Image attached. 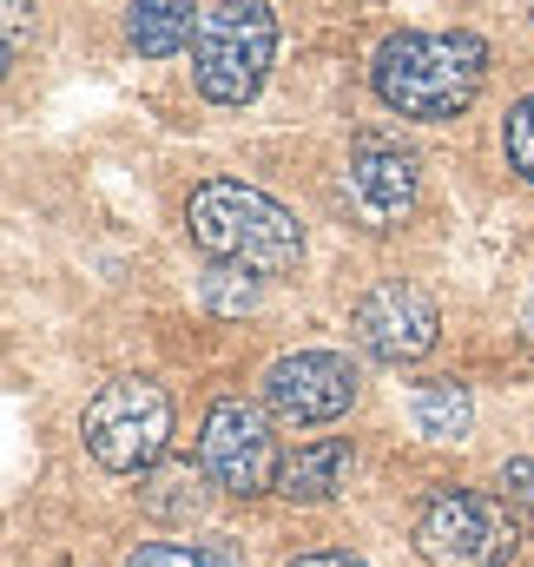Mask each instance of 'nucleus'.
<instances>
[{"label":"nucleus","instance_id":"nucleus-21","mask_svg":"<svg viewBox=\"0 0 534 567\" xmlns=\"http://www.w3.org/2000/svg\"><path fill=\"white\" fill-rule=\"evenodd\" d=\"M528 7H534V0H528Z\"/></svg>","mask_w":534,"mask_h":567},{"label":"nucleus","instance_id":"nucleus-5","mask_svg":"<svg viewBox=\"0 0 534 567\" xmlns=\"http://www.w3.org/2000/svg\"><path fill=\"white\" fill-rule=\"evenodd\" d=\"M80 435H86V455L113 475H145L165 462V442H172V396L152 383V377H113L86 416H80Z\"/></svg>","mask_w":534,"mask_h":567},{"label":"nucleus","instance_id":"nucleus-1","mask_svg":"<svg viewBox=\"0 0 534 567\" xmlns=\"http://www.w3.org/2000/svg\"><path fill=\"white\" fill-rule=\"evenodd\" d=\"M482 80H489V47L475 33H397L370 60L377 100L402 120H422V126L469 113Z\"/></svg>","mask_w":534,"mask_h":567},{"label":"nucleus","instance_id":"nucleus-6","mask_svg":"<svg viewBox=\"0 0 534 567\" xmlns=\"http://www.w3.org/2000/svg\"><path fill=\"white\" fill-rule=\"evenodd\" d=\"M198 468L212 475V488L251 502L277 488L284 475V455H277V435H270V416L245 396H218L198 423Z\"/></svg>","mask_w":534,"mask_h":567},{"label":"nucleus","instance_id":"nucleus-16","mask_svg":"<svg viewBox=\"0 0 534 567\" xmlns=\"http://www.w3.org/2000/svg\"><path fill=\"white\" fill-rule=\"evenodd\" d=\"M495 495L515 508V522H528V528H534V455L502 462V475H495Z\"/></svg>","mask_w":534,"mask_h":567},{"label":"nucleus","instance_id":"nucleus-17","mask_svg":"<svg viewBox=\"0 0 534 567\" xmlns=\"http://www.w3.org/2000/svg\"><path fill=\"white\" fill-rule=\"evenodd\" d=\"M258 271H238V265H218V271H212V284H205V297H212V303H218V310H245V303H251V297H258Z\"/></svg>","mask_w":534,"mask_h":567},{"label":"nucleus","instance_id":"nucleus-9","mask_svg":"<svg viewBox=\"0 0 534 567\" xmlns=\"http://www.w3.org/2000/svg\"><path fill=\"white\" fill-rule=\"evenodd\" d=\"M357 396H363V377L337 350H290L265 370V403L277 423H297V429L337 423Z\"/></svg>","mask_w":534,"mask_h":567},{"label":"nucleus","instance_id":"nucleus-15","mask_svg":"<svg viewBox=\"0 0 534 567\" xmlns=\"http://www.w3.org/2000/svg\"><path fill=\"white\" fill-rule=\"evenodd\" d=\"M502 152H509V172L534 185V93L522 106H509V120H502Z\"/></svg>","mask_w":534,"mask_h":567},{"label":"nucleus","instance_id":"nucleus-10","mask_svg":"<svg viewBox=\"0 0 534 567\" xmlns=\"http://www.w3.org/2000/svg\"><path fill=\"white\" fill-rule=\"evenodd\" d=\"M350 475V442H304L297 455H284V475H277V495L284 502H330Z\"/></svg>","mask_w":534,"mask_h":567},{"label":"nucleus","instance_id":"nucleus-14","mask_svg":"<svg viewBox=\"0 0 534 567\" xmlns=\"http://www.w3.org/2000/svg\"><path fill=\"white\" fill-rule=\"evenodd\" d=\"M126 567H245L232 542H145L126 555Z\"/></svg>","mask_w":534,"mask_h":567},{"label":"nucleus","instance_id":"nucleus-4","mask_svg":"<svg viewBox=\"0 0 534 567\" xmlns=\"http://www.w3.org/2000/svg\"><path fill=\"white\" fill-rule=\"evenodd\" d=\"M522 522L489 488H429L415 508V555L429 567H509Z\"/></svg>","mask_w":534,"mask_h":567},{"label":"nucleus","instance_id":"nucleus-11","mask_svg":"<svg viewBox=\"0 0 534 567\" xmlns=\"http://www.w3.org/2000/svg\"><path fill=\"white\" fill-rule=\"evenodd\" d=\"M192 13H198L192 0H133L126 7V47L145 53V60L178 53L185 40H198V20Z\"/></svg>","mask_w":534,"mask_h":567},{"label":"nucleus","instance_id":"nucleus-12","mask_svg":"<svg viewBox=\"0 0 534 567\" xmlns=\"http://www.w3.org/2000/svg\"><path fill=\"white\" fill-rule=\"evenodd\" d=\"M205 468H192V462H158V468H145L138 475V508L145 515H158V522H198L205 515Z\"/></svg>","mask_w":534,"mask_h":567},{"label":"nucleus","instance_id":"nucleus-7","mask_svg":"<svg viewBox=\"0 0 534 567\" xmlns=\"http://www.w3.org/2000/svg\"><path fill=\"white\" fill-rule=\"evenodd\" d=\"M337 198L343 212L363 225V231H402L415 198H422V158L390 133H363L343 158V178H337Z\"/></svg>","mask_w":534,"mask_h":567},{"label":"nucleus","instance_id":"nucleus-3","mask_svg":"<svg viewBox=\"0 0 534 567\" xmlns=\"http://www.w3.org/2000/svg\"><path fill=\"white\" fill-rule=\"evenodd\" d=\"M277 53V13L265 0H218L198 13V40H192V86L212 106H245L270 73Z\"/></svg>","mask_w":534,"mask_h":567},{"label":"nucleus","instance_id":"nucleus-18","mask_svg":"<svg viewBox=\"0 0 534 567\" xmlns=\"http://www.w3.org/2000/svg\"><path fill=\"white\" fill-rule=\"evenodd\" d=\"M33 40V0H7V60H20Z\"/></svg>","mask_w":534,"mask_h":567},{"label":"nucleus","instance_id":"nucleus-20","mask_svg":"<svg viewBox=\"0 0 534 567\" xmlns=\"http://www.w3.org/2000/svg\"><path fill=\"white\" fill-rule=\"evenodd\" d=\"M528 337H534V297H528Z\"/></svg>","mask_w":534,"mask_h":567},{"label":"nucleus","instance_id":"nucleus-19","mask_svg":"<svg viewBox=\"0 0 534 567\" xmlns=\"http://www.w3.org/2000/svg\"><path fill=\"white\" fill-rule=\"evenodd\" d=\"M284 567H363L357 555H337V548H317V555H297V561H284Z\"/></svg>","mask_w":534,"mask_h":567},{"label":"nucleus","instance_id":"nucleus-8","mask_svg":"<svg viewBox=\"0 0 534 567\" xmlns=\"http://www.w3.org/2000/svg\"><path fill=\"white\" fill-rule=\"evenodd\" d=\"M350 330H357L363 357H377V363H422L435 350V337H442V310H435V297L422 284L377 278L357 297Z\"/></svg>","mask_w":534,"mask_h":567},{"label":"nucleus","instance_id":"nucleus-2","mask_svg":"<svg viewBox=\"0 0 534 567\" xmlns=\"http://www.w3.org/2000/svg\"><path fill=\"white\" fill-rule=\"evenodd\" d=\"M185 231L205 258L258 271V278H284L304 258V225L245 178H205L185 198Z\"/></svg>","mask_w":534,"mask_h":567},{"label":"nucleus","instance_id":"nucleus-13","mask_svg":"<svg viewBox=\"0 0 534 567\" xmlns=\"http://www.w3.org/2000/svg\"><path fill=\"white\" fill-rule=\"evenodd\" d=\"M409 416L415 429L429 435V442H455V435H469V390L455 383V377H429V383H415L409 390Z\"/></svg>","mask_w":534,"mask_h":567}]
</instances>
